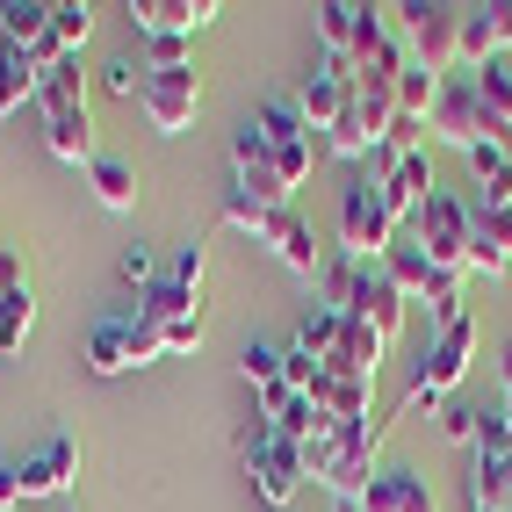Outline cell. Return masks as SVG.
Wrapping results in <instances>:
<instances>
[{"instance_id": "1", "label": "cell", "mask_w": 512, "mask_h": 512, "mask_svg": "<svg viewBox=\"0 0 512 512\" xmlns=\"http://www.w3.org/2000/svg\"><path fill=\"white\" fill-rule=\"evenodd\" d=\"M383 433H390V419H361V426H325V433H311V440H303V476H311L318 491H332V498H361L368 476L383 469V462H375Z\"/></svg>"}, {"instance_id": "2", "label": "cell", "mask_w": 512, "mask_h": 512, "mask_svg": "<svg viewBox=\"0 0 512 512\" xmlns=\"http://www.w3.org/2000/svg\"><path fill=\"white\" fill-rule=\"evenodd\" d=\"M390 29L412 51V65H426L440 80L462 73V8L455 0H404V8H390Z\"/></svg>"}, {"instance_id": "3", "label": "cell", "mask_w": 512, "mask_h": 512, "mask_svg": "<svg viewBox=\"0 0 512 512\" xmlns=\"http://www.w3.org/2000/svg\"><path fill=\"white\" fill-rule=\"evenodd\" d=\"M253 123H260V138H267V159H275V174H282V188L296 195L303 181H311V166H318L325 138H318L311 123H303V109H296V94H282V101H267V109H260Z\"/></svg>"}, {"instance_id": "4", "label": "cell", "mask_w": 512, "mask_h": 512, "mask_svg": "<svg viewBox=\"0 0 512 512\" xmlns=\"http://www.w3.org/2000/svg\"><path fill=\"white\" fill-rule=\"evenodd\" d=\"M469 224H476V210H469V202H455L448 188L426 195L419 210L404 217V231L426 246V260L440 267V275H469Z\"/></svg>"}, {"instance_id": "5", "label": "cell", "mask_w": 512, "mask_h": 512, "mask_svg": "<svg viewBox=\"0 0 512 512\" xmlns=\"http://www.w3.org/2000/svg\"><path fill=\"white\" fill-rule=\"evenodd\" d=\"M238 455H246V476H253V491L267 505H289L303 491V448L296 440H282L267 419H253L246 433H238Z\"/></svg>"}, {"instance_id": "6", "label": "cell", "mask_w": 512, "mask_h": 512, "mask_svg": "<svg viewBox=\"0 0 512 512\" xmlns=\"http://www.w3.org/2000/svg\"><path fill=\"white\" fill-rule=\"evenodd\" d=\"M347 318H361L375 339H390L404 332V318H412V296H404L390 275H383V260H354V296H347Z\"/></svg>"}, {"instance_id": "7", "label": "cell", "mask_w": 512, "mask_h": 512, "mask_svg": "<svg viewBox=\"0 0 512 512\" xmlns=\"http://www.w3.org/2000/svg\"><path fill=\"white\" fill-rule=\"evenodd\" d=\"M404 224L390 217V202L375 195L368 181H354L347 195H339V246H347L354 260H383V246L397 238Z\"/></svg>"}, {"instance_id": "8", "label": "cell", "mask_w": 512, "mask_h": 512, "mask_svg": "<svg viewBox=\"0 0 512 512\" xmlns=\"http://www.w3.org/2000/svg\"><path fill=\"white\" fill-rule=\"evenodd\" d=\"M138 109H145V123L159 130V138H181V130L195 123V109H202V80H195V65H174V73H152V65H145V94H138Z\"/></svg>"}, {"instance_id": "9", "label": "cell", "mask_w": 512, "mask_h": 512, "mask_svg": "<svg viewBox=\"0 0 512 512\" xmlns=\"http://www.w3.org/2000/svg\"><path fill=\"white\" fill-rule=\"evenodd\" d=\"M469 354H476V325H469V318L440 325V332L426 339V354L412 361V383H419V390H433V397H448L462 375H469Z\"/></svg>"}, {"instance_id": "10", "label": "cell", "mask_w": 512, "mask_h": 512, "mask_svg": "<svg viewBox=\"0 0 512 512\" xmlns=\"http://www.w3.org/2000/svg\"><path fill=\"white\" fill-rule=\"evenodd\" d=\"M426 138H448L455 152H469L476 138H484V101H476V73H448V80H440V101H433Z\"/></svg>"}, {"instance_id": "11", "label": "cell", "mask_w": 512, "mask_h": 512, "mask_svg": "<svg viewBox=\"0 0 512 512\" xmlns=\"http://www.w3.org/2000/svg\"><path fill=\"white\" fill-rule=\"evenodd\" d=\"M347 101H354V73H347V58H325V51H318V65L296 80V109H303V123H311L318 138H325Z\"/></svg>"}, {"instance_id": "12", "label": "cell", "mask_w": 512, "mask_h": 512, "mask_svg": "<svg viewBox=\"0 0 512 512\" xmlns=\"http://www.w3.org/2000/svg\"><path fill=\"white\" fill-rule=\"evenodd\" d=\"M73 476H80V440H73V433H58V440H44L29 462H15L22 498H65V491H73Z\"/></svg>"}, {"instance_id": "13", "label": "cell", "mask_w": 512, "mask_h": 512, "mask_svg": "<svg viewBox=\"0 0 512 512\" xmlns=\"http://www.w3.org/2000/svg\"><path fill=\"white\" fill-rule=\"evenodd\" d=\"M361 512H440V498L412 462H383L361 491Z\"/></svg>"}, {"instance_id": "14", "label": "cell", "mask_w": 512, "mask_h": 512, "mask_svg": "<svg viewBox=\"0 0 512 512\" xmlns=\"http://www.w3.org/2000/svg\"><path fill=\"white\" fill-rule=\"evenodd\" d=\"M130 29H138V37H195L202 22H217L224 8L217 0H130Z\"/></svg>"}, {"instance_id": "15", "label": "cell", "mask_w": 512, "mask_h": 512, "mask_svg": "<svg viewBox=\"0 0 512 512\" xmlns=\"http://www.w3.org/2000/svg\"><path fill=\"white\" fill-rule=\"evenodd\" d=\"M37 109H44V145H51V159L94 166V116H87V101H37Z\"/></svg>"}, {"instance_id": "16", "label": "cell", "mask_w": 512, "mask_h": 512, "mask_svg": "<svg viewBox=\"0 0 512 512\" xmlns=\"http://www.w3.org/2000/svg\"><path fill=\"white\" fill-rule=\"evenodd\" d=\"M260 246H275V260L289 267V275H303V282H318V267H325V246H318V231L303 224L296 210H282L275 224H267V238Z\"/></svg>"}, {"instance_id": "17", "label": "cell", "mask_w": 512, "mask_h": 512, "mask_svg": "<svg viewBox=\"0 0 512 512\" xmlns=\"http://www.w3.org/2000/svg\"><path fill=\"white\" fill-rule=\"evenodd\" d=\"M469 275H512V217L476 210L469 224Z\"/></svg>"}, {"instance_id": "18", "label": "cell", "mask_w": 512, "mask_h": 512, "mask_svg": "<svg viewBox=\"0 0 512 512\" xmlns=\"http://www.w3.org/2000/svg\"><path fill=\"white\" fill-rule=\"evenodd\" d=\"M375 195H383V202H390V217L404 224V217H412L426 195H440V181H433V159H426V152H404V159H397V174H390L383 188H375Z\"/></svg>"}, {"instance_id": "19", "label": "cell", "mask_w": 512, "mask_h": 512, "mask_svg": "<svg viewBox=\"0 0 512 512\" xmlns=\"http://www.w3.org/2000/svg\"><path fill=\"white\" fill-rule=\"evenodd\" d=\"M383 275H390V282H397L404 296H433V282H440V267L426 260V246H419L412 231H397L390 246H383Z\"/></svg>"}, {"instance_id": "20", "label": "cell", "mask_w": 512, "mask_h": 512, "mask_svg": "<svg viewBox=\"0 0 512 512\" xmlns=\"http://www.w3.org/2000/svg\"><path fill=\"white\" fill-rule=\"evenodd\" d=\"M138 311L166 332V325H188V318H202V289L195 282H181V275H159L145 296H138Z\"/></svg>"}, {"instance_id": "21", "label": "cell", "mask_w": 512, "mask_h": 512, "mask_svg": "<svg viewBox=\"0 0 512 512\" xmlns=\"http://www.w3.org/2000/svg\"><path fill=\"white\" fill-rule=\"evenodd\" d=\"M476 101H484V138L512 145V65L505 58H491L484 73H476Z\"/></svg>"}, {"instance_id": "22", "label": "cell", "mask_w": 512, "mask_h": 512, "mask_svg": "<svg viewBox=\"0 0 512 512\" xmlns=\"http://www.w3.org/2000/svg\"><path fill=\"white\" fill-rule=\"evenodd\" d=\"M87 368H94V375H123V368H138V361H130V311L94 318V332H87Z\"/></svg>"}, {"instance_id": "23", "label": "cell", "mask_w": 512, "mask_h": 512, "mask_svg": "<svg viewBox=\"0 0 512 512\" xmlns=\"http://www.w3.org/2000/svg\"><path fill=\"white\" fill-rule=\"evenodd\" d=\"M469 512H512V462L469 455Z\"/></svg>"}, {"instance_id": "24", "label": "cell", "mask_w": 512, "mask_h": 512, "mask_svg": "<svg viewBox=\"0 0 512 512\" xmlns=\"http://www.w3.org/2000/svg\"><path fill=\"white\" fill-rule=\"evenodd\" d=\"M44 37H51V8H44V0H0V44L37 51Z\"/></svg>"}, {"instance_id": "25", "label": "cell", "mask_w": 512, "mask_h": 512, "mask_svg": "<svg viewBox=\"0 0 512 512\" xmlns=\"http://www.w3.org/2000/svg\"><path fill=\"white\" fill-rule=\"evenodd\" d=\"M325 368H339V375H368V383H375V368H383V339H375L361 318H347V325H339V354H332Z\"/></svg>"}, {"instance_id": "26", "label": "cell", "mask_w": 512, "mask_h": 512, "mask_svg": "<svg viewBox=\"0 0 512 512\" xmlns=\"http://www.w3.org/2000/svg\"><path fill=\"white\" fill-rule=\"evenodd\" d=\"M44 73H37V58L15 51V44H0V116H15L22 101H37Z\"/></svg>"}, {"instance_id": "27", "label": "cell", "mask_w": 512, "mask_h": 512, "mask_svg": "<svg viewBox=\"0 0 512 512\" xmlns=\"http://www.w3.org/2000/svg\"><path fill=\"white\" fill-rule=\"evenodd\" d=\"M87 181H94V195H101V210H138V174H130L123 159H109V152H94V166H87Z\"/></svg>"}, {"instance_id": "28", "label": "cell", "mask_w": 512, "mask_h": 512, "mask_svg": "<svg viewBox=\"0 0 512 512\" xmlns=\"http://www.w3.org/2000/svg\"><path fill=\"white\" fill-rule=\"evenodd\" d=\"M433 101H440V73L404 65V80H397V116H404V123H433Z\"/></svg>"}, {"instance_id": "29", "label": "cell", "mask_w": 512, "mask_h": 512, "mask_svg": "<svg viewBox=\"0 0 512 512\" xmlns=\"http://www.w3.org/2000/svg\"><path fill=\"white\" fill-rule=\"evenodd\" d=\"M368 145H375V130H368V116H361V101H347V109H339V123L325 130V152L332 159H368Z\"/></svg>"}, {"instance_id": "30", "label": "cell", "mask_w": 512, "mask_h": 512, "mask_svg": "<svg viewBox=\"0 0 512 512\" xmlns=\"http://www.w3.org/2000/svg\"><path fill=\"white\" fill-rule=\"evenodd\" d=\"M29 325H37V296H29V282L22 289H0V361L29 339Z\"/></svg>"}, {"instance_id": "31", "label": "cell", "mask_w": 512, "mask_h": 512, "mask_svg": "<svg viewBox=\"0 0 512 512\" xmlns=\"http://www.w3.org/2000/svg\"><path fill=\"white\" fill-rule=\"evenodd\" d=\"M354 29H361V8H354V0H325V8H318L325 58H347V51H354Z\"/></svg>"}, {"instance_id": "32", "label": "cell", "mask_w": 512, "mask_h": 512, "mask_svg": "<svg viewBox=\"0 0 512 512\" xmlns=\"http://www.w3.org/2000/svg\"><path fill=\"white\" fill-rule=\"evenodd\" d=\"M238 375L260 390V404H275V397L289 390V383H282V347H246V354H238Z\"/></svg>"}, {"instance_id": "33", "label": "cell", "mask_w": 512, "mask_h": 512, "mask_svg": "<svg viewBox=\"0 0 512 512\" xmlns=\"http://www.w3.org/2000/svg\"><path fill=\"white\" fill-rule=\"evenodd\" d=\"M339 325H347L339 311H318V303H311V311H303V325H296V347L311 354V361H332V354H339Z\"/></svg>"}, {"instance_id": "34", "label": "cell", "mask_w": 512, "mask_h": 512, "mask_svg": "<svg viewBox=\"0 0 512 512\" xmlns=\"http://www.w3.org/2000/svg\"><path fill=\"white\" fill-rule=\"evenodd\" d=\"M347 296H354V253H332L318 267V311H339L347 318Z\"/></svg>"}, {"instance_id": "35", "label": "cell", "mask_w": 512, "mask_h": 512, "mask_svg": "<svg viewBox=\"0 0 512 512\" xmlns=\"http://www.w3.org/2000/svg\"><path fill=\"white\" fill-rule=\"evenodd\" d=\"M282 210H267V202L260 195H246V188H224V224H238V231H253V238H267V224H275Z\"/></svg>"}, {"instance_id": "36", "label": "cell", "mask_w": 512, "mask_h": 512, "mask_svg": "<svg viewBox=\"0 0 512 512\" xmlns=\"http://www.w3.org/2000/svg\"><path fill=\"white\" fill-rule=\"evenodd\" d=\"M37 101H87V65H80V51H73V58H58L51 73H44Z\"/></svg>"}, {"instance_id": "37", "label": "cell", "mask_w": 512, "mask_h": 512, "mask_svg": "<svg viewBox=\"0 0 512 512\" xmlns=\"http://www.w3.org/2000/svg\"><path fill=\"white\" fill-rule=\"evenodd\" d=\"M87 29H94V8H87V0H58V8H51V37H58V51H80Z\"/></svg>"}, {"instance_id": "38", "label": "cell", "mask_w": 512, "mask_h": 512, "mask_svg": "<svg viewBox=\"0 0 512 512\" xmlns=\"http://www.w3.org/2000/svg\"><path fill=\"white\" fill-rule=\"evenodd\" d=\"M469 455H498V462H512V419H505V412H476Z\"/></svg>"}, {"instance_id": "39", "label": "cell", "mask_w": 512, "mask_h": 512, "mask_svg": "<svg viewBox=\"0 0 512 512\" xmlns=\"http://www.w3.org/2000/svg\"><path fill=\"white\" fill-rule=\"evenodd\" d=\"M101 87H109V94H123V101H138V94H145V58H138V65H130V58L101 65Z\"/></svg>"}, {"instance_id": "40", "label": "cell", "mask_w": 512, "mask_h": 512, "mask_svg": "<svg viewBox=\"0 0 512 512\" xmlns=\"http://www.w3.org/2000/svg\"><path fill=\"white\" fill-rule=\"evenodd\" d=\"M123 282H130V289H138V296H145V289L159 282V260H152L145 246H130V253H123Z\"/></svg>"}, {"instance_id": "41", "label": "cell", "mask_w": 512, "mask_h": 512, "mask_svg": "<svg viewBox=\"0 0 512 512\" xmlns=\"http://www.w3.org/2000/svg\"><path fill=\"white\" fill-rule=\"evenodd\" d=\"M202 267H210V253H202V238H188V246L174 253V267H166V275H181V282H195V289H202Z\"/></svg>"}, {"instance_id": "42", "label": "cell", "mask_w": 512, "mask_h": 512, "mask_svg": "<svg viewBox=\"0 0 512 512\" xmlns=\"http://www.w3.org/2000/svg\"><path fill=\"white\" fill-rule=\"evenodd\" d=\"M440 433L469 448V440H476V412H469V404H440Z\"/></svg>"}, {"instance_id": "43", "label": "cell", "mask_w": 512, "mask_h": 512, "mask_svg": "<svg viewBox=\"0 0 512 512\" xmlns=\"http://www.w3.org/2000/svg\"><path fill=\"white\" fill-rule=\"evenodd\" d=\"M159 339H166V354H195V347H202V318H188V325H166Z\"/></svg>"}, {"instance_id": "44", "label": "cell", "mask_w": 512, "mask_h": 512, "mask_svg": "<svg viewBox=\"0 0 512 512\" xmlns=\"http://www.w3.org/2000/svg\"><path fill=\"white\" fill-rule=\"evenodd\" d=\"M491 37L498 51H512V0H491Z\"/></svg>"}, {"instance_id": "45", "label": "cell", "mask_w": 512, "mask_h": 512, "mask_svg": "<svg viewBox=\"0 0 512 512\" xmlns=\"http://www.w3.org/2000/svg\"><path fill=\"white\" fill-rule=\"evenodd\" d=\"M29 275H22V253L15 246H0V289H22Z\"/></svg>"}, {"instance_id": "46", "label": "cell", "mask_w": 512, "mask_h": 512, "mask_svg": "<svg viewBox=\"0 0 512 512\" xmlns=\"http://www.w3.org/2000/svg\"><path fill=\"white\" fill-rule=\"evenodd\" d=\"M0 505H22V484H15V469H0Z\"/></svg>"}, {"instance_id": "47", "label": "cell", "mask_w": 512, "mask_h": 512, "mask_svg": "<svg viewBox=\"0 0 512 512\" xmlns=\"http://www.w3.org/2000/svg\"><path fill=\"white\" fill-rule=\"evenodd\" d=\"M498 375H505V390H512V339H505V354H498Z\"/></svg>"}]
</instances>
